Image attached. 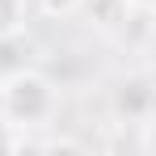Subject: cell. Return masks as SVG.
Returning a JSON list of instances; mask_svg holds the SVG:
<instances>
[{
    "label": "cell",
    "instance_id": "6da1fadb",
    "mask_svg": "<svg viewBox=\"0 0 156 156\" xmlns=\"http://www.w3.org/2000/svg\"><path fill=\"white\" fill-rule=\"evenodd\" d=\"M55 84L34 68H13L0 76V114L13 127H47L55 118Z\"/></svg>",
    "mask_w": 156,
    "mask_h": 156
},
{
    "label": "cell",
    "instance_id": "7a4b0ae2",
    "mask_svg": "<svg viewBox=\"0 0 156 156\" xmlns=\"http://www.w3.org/2000/svg\"><path fill=\"white\" fill-rule=\"evenodd\" d=\"M26 30V0H0V42H13Z\"/></svg>",
    "mask_w": 156,
    "mask_h": 156
},
{
    "label": "cell",
    "instance_id": "3957f363",
    "mask_svg": "<svg viewBox=\"0 0 156 156\" xmlns=\"http://www.w3.org/2000/svg\"><path fill=\"white\" fill-rule=\"evenodd\" d=\"M30 4H38V13H47V17H72V13H80V4L84 0H30Z\"/></svg>",
    "mask_w": 156,
    "mask_h": 156
},
{
    "label": "cell",
    "instance_id": "277c9868",
    "mask_svg": "<svg viewBox=\"0 0 156 156\" xmlns=\"http://www.w3.org/2000/svg\"><path fill=\"white\" fill-rule=\"evenodd\" d=\"M21 148V139H17V127L0 114V152H17Z\"/></svg>",
    "mask_w": 156,
    "mask_h": 156
},
{
    "label": "cell",
    "instance_id": "5b68a950",
    "mask_svg": "<svg viewBox=\"0 0 156 156\" xmlns=\"http://www.w3.org/2000/svg\"><path fill=\"white\" fill-rule=\"evenodd\" d=\"M152 38H156V21H152Z\"/></svg>",
    "mask_w": 156,
    "mask_h": 156
},
{
    "label": "cell",
    "instance_id": "8992f818",
    "mask_svg": "<svg viewBox=\"0 0 156 156\" xmlns=\"http://www.w3.org/2000/svg\"><path fill=\"white\" fill-rule=\"evenodd\" d=\"M26 4H30V0H26Z\"/></svg>",
    "mask_w": 156,
    "mask_h": 156
}]
</instances>
